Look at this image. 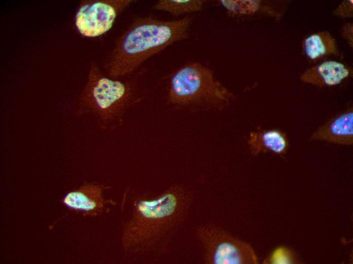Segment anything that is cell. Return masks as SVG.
I'll use <instances>...</instances> for the list:
<instances>
[{
  "label": "cell",
  "mask_w": 353,
  "mask_h": 264,
  "mask_svg": "<svg viewBox=\"0 0 353 264\" xmlns=\"http://www.w3.org/2000/svg\"><path fill=\"white\" fill-rule=\"evenodd\" d=\"M191 21L187 17L173 21L137 19L116 43L108 59L107 74L112 78L131 74L152 56L186 39Z\"/></svg>",
  "instance_id": "2"
},
{
  "label": "cell",
  "mask_w": 353,
  "mask_h": 264,
  "mask_svg": "<svg viewBox=\"0 0 353 264\" xmlns=\"http://www.w3.org/2000/svg\"><path fill=\"white\" fill-rule=\"evenodd\" d=\"M310 140L342 145H352V108H349L336 115L320 126L311 135Z\"/></svg>",
  "instance_id": "8"
},
{
  "label": "cell",
  "mask_w": 353,
  "mask_h": 264,
  "mask_svg": "<svg viewBox=\"0 0 353 264\" xmlns=\"http://www.w3.org/2000/svg\"><path fill=\"white\" fill-rule=\"evenodd\" d=\"M298 257L294 251L285 246H279L264 260V264H293L297 263Z\"/></svg>",
  "instance_id": "14"
},
{
  "label": "cell",
  "mask_w": 353,
  "mask_h": 264,
  "mask_svg": "<svg viewBox=\"0 0 353 264\" xmlns=\"http://www.w3.org/2000/svg\"><path fill=\"white\" fill-rule=\"evenodd\" d=\"M352 75L350 68L335 61H326L307 70L300 76L303 82L319 87L337 85Z\"/></svg>",
  "instance_id": "10"
},
{
  "label": "cell",
  "mask_w": 353,
  "mask_h": 264,
  "mask_svg": "<svg viewBox=\"0 0 353 264\" xmlns=\"http://www.w3.org/2000/svg\"><path fill=\"white\" fill-rule=\"evenodd\" d=\"M353 1H343L333 12L336 16L346 18L352 17L353 15Z\"/></svg>",
  "instance_id": "15"
},
{
  "label": "cell",
  "mask_w": 353,
  "mask_h": 264,
  "mask_svg": "<svg viewBox=\"0 0 353 264\" xmlns=\"http://www.w3.org/2000/svg\"><path fill=\"white\" fill-rule=\"evenodd\" d=\"M248 144L252 155L271 152L280 156L285 155L289 148V139L284 132L277 129L251 131Z\"/></svg>",
  "instance_id": "9"
},
{
  "label": "cell",
  "mask_w": 353,
  "mask_h": 264,
  "mask_svg": "<svg viewBox=\"0 0 353 264\" xmlns=\"http://www.w3.org/2000/svg\"><path fill=\"white\" fill-rule=\"evenodd\" d=\"M123 78H112L96 63H91L78 98V113L104 129L113 130L122 125L129 108L143 96L137 80Z\"/></svg>",
  "instance_id": "3"
},
{
  "label": "cell",
  "mask_w": 353,
  "mask_h": 264,
  "mask_svg": "<svg viewBox=\"0 0 353 264\" xmlns=\"http://www.w3.org/2000/svg\"><path fill=\"white\" fill-rule=\"evenodd\" d=\"M168 100L173 105H204L220 107L235 98L233 93L216 79L211 71L199 62L186 64L171 78Z\"/></svg>",
  "instance_id": "4"
},
{
  "label": "cell",
  "mask_w": 353,
  "mask_h": 264,
  "mask_svg": "<svg viewBox=\"0 0 353 264\" xmlns=\"http://www.w3.org/2000/svg\"><path fill=\"white\" fill-rule=\"evenodd\" d=\"M133 0L84 1L77 11L75 24L86 37L100 36L113 26L117 16L133 3Z\"/></svg>",
  "instance_id": "6"
},
{
  "label": "cell",
  "mask_w": 353,
  "mask_h": 264,
  "mask_svg": "<svg viewBox=\"0 0 353 264\" xmlns=\"http://www.w3.org/2000/svg\"><path fill=\"white\" fill-rule=\"evenodd\" d=\"M193 201L191 191L181 185L154 196L127 188L122 206L128 207L129 211L121 236L125 256L138 261L164 253L187 221Z\"/></svg>",
  "instance_id": "1"
},
{
  "label": "cell",
  "mask_w": 353,
  "mask_h": 264,
  "mask_svg": "<svg viewBox=\"0 0 353 264\" xmlns=\"http://www.w3.org/2000/svg\"><path fill=\"white\" fill-rule=\"evenodd\" d=\"M303 47L307 56L312 60L339 54L335 38L326 31H320L307 37L304 41Z\"/></svg>",
  "instance_id": "11"
},
{
  "label": "cell",
  "mask_w": 353,
  "mask_h": 264,
  "mask_svg": "<svg viewBox=\"0 0 353 264\" xmlns=\"http://www.w3.org/2000/svg\"><path fill=\"white\" fill-rule=\"evenodd\" d=\"M196 236L208 264H257L258 256L248 243L225 230L213 225H204L196 230Z\"/></svg>",
  "instance_id": "5"
},
{
  "label": "cell",
  "mask_w": 353,
  "mask_h": 264,
  "mask_svg": "<svg viewBox=\"0 0 353 264\" xmlns=\"http://www.w3.org/2000/svg\"><path fill=\"white\" fill-rule=\"evenodd\" d=\"M203 1L200 0H160L154 6L157 10L168 12L174 16L200 11Z\"/></svg>",
  "instance_id": "13"
},
{
  "label": "cell",
  "mask_w": 353,
  "mask_h": 264,
  "mask_svg": "<svg viewBox=\"0 0 353 264\" xmlns=\"http://www.w3.org/2000/svg\"><path fill=\"white\" fill-rule=\"evenodd\" d=\"M110 188L100 184L86 183L68 192L62 202L69 208L82 213L84 217H95L108 212L109 206H114L117 204L103 196V191Z\"/></svg>",
  "instance_id": "7"
},
{
  "label": "cell",
  "mask_w": 353,
  "mask_h": 264,
  "mask_svg": "<svg viewBox=\"0 0 353 264\" xmlns=\"http://www.w3.org/2000/svg\"><path fill=\"white\" fill-rule=\"evenodd\" d=\"M219 2L226 9L228 14L232 17L252 15L260 11L274 14L271 8L263 5L260 1L221 0Z\"/></svg>",
  "instance_id": "12"
},
{
  "label": "cell",
  "mask_w": 353,
  "mask_h": 264,
  "mask_svg": "<svg viewBox=\"0 0 353 264\" xmlns=\"http://www.w3.org/2000/svg\"><path fill=\"white\" fill-rule=\"evenodd\" d=\"M352 23H347L342 27L341 36L345 39L351 47L353 44V27Z\"/></svg>",
  "instance_id": "16"
}]
</instances>
